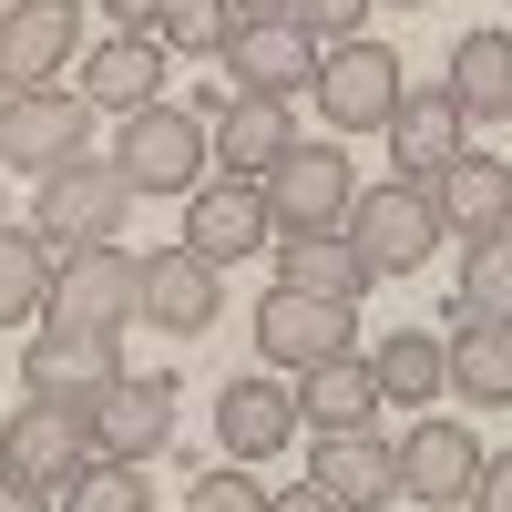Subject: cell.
<instances>
[{
    "label": "cell",
    "instance_id": "52a82bcc",
    "mask_svg": "<svg viewBox=\"0 0 512 512\" xmlns=\"http://www.w3.org/2000/svg\"><path fill=\"white\" fill-rule=\"evenodd\" d=\"M256 195H267V226H277V236H308V226H338V216H349L359 175H349V154H338V144H287L267 175H256Z\"/></svg>",
    "mask_w": 512,
    "mask_h": 512
},
{
    "label": "cell",
    "instance_id": "3957f363",
    "mask_svg": "<svg viewBox=\"0 0 512 512\" xmlns=\"http://www.w3.org/2000/svg\"><path fill=\"white\" fill-rule=\"evenodd\" d=\"M338 236L359 246V267H369V277H410L420 256L441 246L431 185H410V175H390V185H359V195H349V216H338Z\"/></svg>",
    "mask_w": 512,
    "mask_h": 512
},
{
    "label": "cell",
    "instance_id": "83f0119b",
    "mask_svg": "<svg viewBox=\"0 0 512 512\" xmlns=\"http://www.w3.org/2000/svg\"><path fill=\"white\" fill-rule=\"evenodd\" d=\"M41 287H52V246L0 216V328H31L41 318Z\"/></svg>",
    "mask_w": 512,
    "mask_h": 512
},
{
    "label": "cell",
    "instance_id": "e575fe53",
    "mask_svg": "<svg viewBox=\"0 0 512 512\" xmlns=\"http://www.w3.org/2000/svg\"><path fill=\"white\" fill-rule=\"evenodd\" d=\"M267 512H338V502H328L318 482H297V492H267Z\"/></svg>",
    "mask_w": 512,
    "mask_h": 512
},
{
    "label": "cell",
    "instance_id": "d4e9b609",
    "mask_svg": "<svg viewBox=\"0 0 512 512\" xmlns=\"http://www.w3.org/2000/svg\"><path fill=\"white\" fill-rule=\"evenodd\" d=\"M441 93H451L461 123H502V113H512V31H472V41L451 52V82H441Z\"/></svg>",
    "mask_w": 512,
    "mask_h": 512
},
{
    "label": "cell",
    "instance_id": "cb8c5ba5",
    "mask_svg": "<svg viewBox=\"0 0 512 512\" xmlns=\"http://www.w3.org/2000/svg\"><path fill=\"white\" fill-rule=\"evenodd\" d=\"M216 441H226V461H267V451H287V441H297V400L277 390V379H226Z\"/></svg>",
    "mask_w": 512,
    "mask_h": 512
},
{
    "label": "cell",
    "instance_id": "603a6c76",
    "mask_svg": "<svg viewBox=\"0 0 512 512\" xmlns=\"http://www.w3.org/2000/svg\"><path fill=\"white\" fill-rule=\"evenodd\" d=\"M308 482H318L338 512H379V502H390V441H369V431H318Z\"/></svg>",
    "mask_w": 512,
    "mask_h": 512
},
{
    "label": "cell",
    "instance_id": "30bf717a",
    "mask_svg": "<svg viewBox=\"0 0 512 512\" xmlns=\"http://www.w3.org/2000/svg\"><path fill=\"white\" fill-rule=\"evenodd\" d=\"M82 461H93V431H82V400H31L0 420V472L31 492H62Z\"/></svg>",
    "mask_w": 512,
    "mask_h": 512
},
{
    "label": "cell",
    "instance_id": "2e32d148",
    "mask_svg": "<svg viewBox=\"0 0 512 512\" xmlns=\"http://www.w3.org/2000/svg\"><path fill=\"white\" fill-rule=\"evenodd\" d=\"M113 369H123L113 328H31V349H21V390H31V400H93Z\"/></svg>",
    "mask_w": 512,
    "mask_h": 512
},
{
    "label": "cell",
    "instance_id": "f546056e",
    "mask_svg": "<svg viewBox=\"0 0 512 512\" xmlns=\"http://www.w3.org/2000/svg\"><path fill=\"white\" fill-rule=\"evenodd\" d=\"M52 512H144V461H82L52 492Z\"/></svg>",
    "mask_w": 512,
    "mask_h": 512
},
{
    "label": "cell",
    "instance_id": "7c38bea8",
    "mask_svg": "<svg viewBox=\"0 0 512 512\" xmlns=\"http://www.w3.org/2000/svg\"><path fill=\"white\" fill-rule=\"evenodd\" d=\"M82 52V0H0V82H62V62Z\"/></svg>",
    "mask_w": 512,
    "mask_h": 512
},
{
    "label": "cell",
    "instance_id": "f1b7e54d",
    "mask_svg": "<svg viewBox=\"0 0 512 512\" xmlns=\"http://www.w3.org/2000/svg\"><path fill=\"white\" fill-rule=\"evenodd\" d=\"M461 328H512V236H472V267H461Z\"/></svg>",
    "mask_w": 512,
    "mask_h": 512
},
{
    "label": "cell",
    "instance_id": "d6a6232c",
    "mask_svg": "<svg viewBox=\"0 0 512 512\" xmlns=\"http://www.w3.org/2000/svg\"><path fill=\"white\" fill-rule=\"evenodd\" d=\"M297 31H308V41H349L359 21H369V0H297V11H287Z\"/></svg>",
    "mask_w": 512,
    "mask_h": 512
},
{
    "label": "cell",
    "instance_id": "8fae6325",
    "mask_svg": "<svg viewBox=\"0 0 512 512\" xmlns=\"http://www.w3.org/2000/svg\"><path fill=\"white\" fill-rule=\"evenodd\" d=\"M82 134H93V103L62 93V82L0 93V164H21V175H52L62 154H82Z\"/></svg>",
    "mask_w": 512,
    "mask_h": 512
},
{
    "label": "cell",
    "instance_id": "ffe728a7",
    "mask_svg": "<svg viewBox=\"0 0 512 512\" xmlns=\"http://www.w3.org/2000/svg\"><path fill=\"white\" fill-rule=\"evenodd\" d=\"M431 216L461 226V236H512V175H502V154L461 144L441 175H431Z\"/></svg>",
    "mask_w": 512,
    "mask_h": 512
},
{
    "label": "cell",
    "instance_id": "4dcf8cb0",
    "mask_svg": "<svg viewBox=\"0 0 512 512\" xmlns=\"http://www.w3.org/2000/svg\"><path fill=\"white\" fill-rule=\"evenodd\" d=\"M236 0H154V41L164 52H226Z\"/></svg>",
    "mask_w": 512,
    "mask_h": 512
},
{
    "label": "cell",
    "instance_id": "74e56055",
    "mask_svg": "<svg viewBox=\"0 0 512 512\" xmlns=\"http://www.w3.org/2000/svg\"><path fill=\"white\" fill-rule=\"evenodd\" d=\"M267 11H297V0H236V21H267Z\"/></svg>",
    "mask_w": 512,
    "mask_h": 512
},
{
    "label": "cell",
    "instance_id": "ac0fdd59",
    "mask_svg": "<svg viewBox=\"0 0 512 512\" xmlns=\"http://www.w3.org/2000/svg\"><path fill=\"white\" fill-rule=\"evenodd\" d=\"M72 62H82V103L93 113H134V103L164 93V62L175 52H164L154 31H103L93 52H72Z\"/></svg>",
    "mask_w": 512,
    "mask_h": 512
},
{
    "label": "cell",
    "instance_id": "4fadbf2b",
    "mask_svg": "<svg viewBox=\"0 0 512 512\" xmlns=\"http://www.w3.org/2000/svg\"><path fill=\"white\" fill-rule=\"evenodd\" d=\"M277 226H267V195H256V175H205L185 195V246L205 256V267H236V256H256Z\"/></svg>",
    "mask_w": 512,
    "mask_h": 512
},
{
    "label": "cell",
    "instance_id": "277c9868",
    "mask_svg": "<svg viewBox=\"0 0 512 512\" xmlns=\"http://www.w3.org/2000/svg\"><path fill=\"white\" fill-rule=\"evenodd\" d=\"M113 164H123V185H134V195H195V185H205V123H195L185 103L154 93V103L123 113Z\"/></svg>",
    "mask_w": 512,
    "mask_h": 512
},
{
    "label": "cell",
    "instance_id": "8992f818",
    "mask_svg": "<svg viewBox=\"0 0 512 512\" xmlns=\"http://www.w3.org/2000/svg\"><path fill=\"white\" fill-rule=\"evenodd\" d=\"M41 318L52 328H134V246H62L52 256V287H41Z\"/></svg>",
    "mask_w": 512,
    "mask_h": 512
},
{
    "label": "cell",
    "instance_id": "ba28073f",
    "mask_svg": "<svg viewBox=\"0 0 512 512\" xmlns=\"http://www.w3.org/2000/svg\"><path fill=\"white\" fill-rule=\"evenodd\" d=\"M134 318H144V328H175V338L216 328V318H226V267H205L185 236L154 246V256H134Z\"/></svg>",
    "mask_w": 512,
    "mask_h": 512
},
{
    "label": "cell",
    "instance_id": "44dd1931",
    "mask_svg": "<svg viewBox=\"0 0 512 512\" xmlns=\"http://www.w3.org/2000/svg\"><path fill=\"white\" fill-rule=\"evenodd\" d=\"M287 400H297V431H369V410H390L359 349H349V359H318V369H297V390H287Z\"/></svg>",
    "mask_w": 512,
    "mask_h": 512
},
{
    "label": "cell",
    "instance_id": "9a60e30c",
    "mask_svg": "<svg viewBox=\"0 0 512 512\" xmlns=\"http://www.w3.org/2000/svg\"><path fill=\"white\" fill-rule=\"evenodd\" d=\"M472 472H482V441L461 431V420H441V410L410 420L400 451H390V492H410V502H461Z\"/></svg>",
    "mask_w": 512,
    "mask_h": 512
},
{
    "label": "cell",
    "instance_id": "5b68a950",
    "mask_svg": "<svg viewBox=\"0 0 512 512\" xmlns=\"http://www.w3.org/2000/svg\"><path fill=\"white\" fill-rule=\"evenodd\" d=\"M308 93H318V113H328V134H379L390 123V103H400V52L390 41H318V72H308Z\"/></svg>",
    "mask_w": 512,
    "mask_h": 512
},
{
    "label": "cell",
    "instance_id": "d6986e66",
    "mask_svg": "<svg viewBox=\"0 0 512 512\" xmlns=\"http://www.w3.org/2000/svg\"><path fill=\"white\" fill-rule=\"evenodd\" d=\"M287 144H297V123L277 93H226L216 123H205V164H226V175H267Z\"/></svg>",
    "mask_w": 512,
    "mask_h": 512
},
{
    "label": "cell",
    "instance_id": "5bb4252c",
    "mask_svg": "<svg viewBox=\"0 0 512 512\" xmlns=\"http://www.w3.org/2000/svg\"><path fill=\"white\" fill-rule=\"evenodd\" d=\"M216 62H226V82H236V93H277V103H287V93H308V72H318V41L297 31L287 11H267V21H236Z\"/></svg>",
    "mask_w": 512,
    "mask_h": 512
},
{
    "label": "cell",
    "instance_id": "6da1fadb",
    "mask_svg": "<svg viewBox=\"0 0 512 512\" xmlns=\"http://www.w3.org/2000/svg\"><path fill=\"white\" fill-rule=\"evenodd\" d=\"M123 216H134V185H123L113 154H62L52 175H31V236L41 246H113Z\"/></svg>",
    "mask_w": 512,
    "mask_h": 512
},
{
    "label": "cell",
    "instance_id": "d590c367",
    "mask_svg": "<svg viewBox=\"0 0 512 512\" xmlns=\"http://www.w3.org/2000/svg\"><path fill=\"white\" fill-rule=\"evenodd\" d=\"M103 21L113 31H154V0H103Z\"/></svg>",
    "mask_w": 512,
    "mask_h": 512
},
{
    "label": "cell",
    "instance_id": "8d00e7d4",
    "mask_svg": "<svg viewBox=\"0 0 512 512\" xmlns=\"http://www.w3.org/2000/svg\"><path fill=\"white\" fill-rule=\"evenodd\" d=\"M0 512H52V492H31V482H11V472H0Z\"/></svg>",
    "mask_w": 512,
    "mask_h": 512
},
{
    "label": "cell",
    "instance_id": "484cf974",
    "mask_svg": "<svg viewBox=\"0 0 512 512\" xmlns=\"http://www.w3.org/2000/svg\"><path fill=\"white\" fill-rule=\"evenodd\" d=\"M441 390H461L472 410L512 400V328H461V349H441Z\"/></svg>",
    "mask_w": 512,
    "mask_h": 512
},
{
    "label": "cell",
    "instance_id": "f35d334b",
    "mask_svg": "<svg viewBox=\"0 0 512 512\" xmlns=\"http://www.w3.org/2000/svg\"><path fill=\"white\" fill-rule=\"evenodd\" d=\"M400 11H420V0H400Z\"/></svg>",
    "mask_w": 512,
    "mask_h": 512
},
{
    "label": "cell",
    "instance_id": "e0dca14e",
    "mask_svg": "<svg viewBox=\"0 0 512 512\" xmlns=\"http://www.w3.org/2000/svg\"><path fill=\"white\" fill-rule=\"evenodd\" d=\"M379 134H390V164H400L410 185H431L441 164L461 154V134H472V123L451 113L441 82H400V103H390V123H379Z\"/></svg>",
    "mask_w": 512,
    "mask_h": 512
},
{
    "label": "cell",
    "instance_id": "7402d4cb",
    "mask_svg": "<svg viewBox=\"0 0 512 512\" xmlns=\"http://www.w3.org/2000/svg\"><path fill=\"white\" fill-rule=\"evenodd\" d=\"M267 246H277V287L338 297V308H359V297H369V267H359V246L338 236V226H308V236H267Z\"/></svg>",
    "mask_w": 512,
    "mask_h": 512
},
{
    "label": "cell",
    "instance_id": "4316f807",
    "mask_svg": "<svg viewBox=\"0 0 512 512\" xmlns=\"http://www.w3.org/2000/svg\"><path fill=\"white\" fill-rule=\"evenodd\" d=\"M369 379H379V400H400V410H431L441 400V338H420V328H390L369 349Z\"/></svg>",
    "mask_w": 512,
    "mask_h": 512
},
{
    "label": "cell",
    "instance_id": "1f68e13d",
    "mask_svg": "<svg viewBox=\"0 0 512 512\" xmlns=\"http://www.w3.org/2000/svg\"><path fill=\"white\" fill-rule=\"evenodd\" d=\"M185 512H267V492L246 482V461H216V472H195Z\"/></svg>",
    "mask_w": 512,
    "mask_h": 512
},
{
    "label": "cell",
    "instance_id": "836d02e7",
    "mask_svg": "<svg viewBox=\"0 0 512 512\" xmlns=\"http://www.w3.org/2000/svg\"><path fill=\"white\" fill-rule=\"evenodd\" d=\"M461 502H472V512H512V461L482 451V472H472V492H461Z\"/></svg>",
    "mask_w": 512,
    "mask_h": 512
},
{
    "label": "cell",
    "instance_id": "9c48e42d",
    "mask_svg": "<svg viewBox=\"0 0 512 512\" xmlns=\"http://www.w3.org/2000/svg\"><path fill=\"white\" fill-rule=\"evenodd\" d=\"M256 349H267L277 369L349 359V349H359V308H338V297H308V287H267V297H256Z\"/></svg>",
    "mask_w": 512,
    "mask_h": 512
},
{
    "label": "cell",
    "instance_id": "7a4b0ae2",
    "mask_svg": "<svg viewBox=\"0 0 512 512\" xmlns=\"http://www.w3.org/2000/svg\"><path fill=\"white\" fill-rule=\"evenodd\" d=\"M175 400L185 379L175 369H113L93 400H82V431H93V461H154L175 441Z\"/></svg>",
    "mask_w": 512,
    "mask_h": 512
}]
</instances>
